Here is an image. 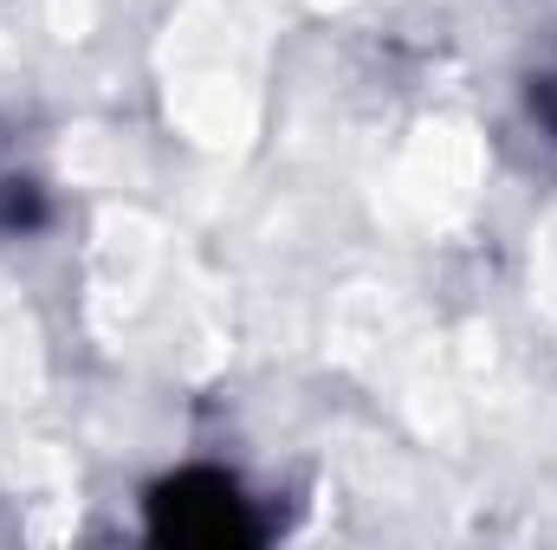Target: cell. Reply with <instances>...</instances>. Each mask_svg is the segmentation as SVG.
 Instances as JSON below:
<instances>
[{
    "label": "cell",
    "instance_id": "cell-1",
    "mask_svg": "<svg viewBox=\"0 0 557 550\" xmlns=\"http://www.w3.org/2000/svg\"><path fill=\"white\" fill-rule=\"evenodd\" d=\"M149 538L188 550H227L253 538V518H247V499L234 479L195 466V473H175L149 492Z\"/></svg>",
    "mask_w": 557,
    "mask_h": 550
},
{
    "label": "cell",
    "instance_id": "cell-2",
    "mask_svg": "<svg viewBox=\"0 0 557 550\" xmlns=\"http://www.w3.org/2000/svg\"><path fill=\"white\" fill-rule=\"evenodd\" d=\"M39 221H46V208H39L33 182H7L0 188V227H39Z\"/></svg>",
    "mask_w": 557,
    "mask_h": 550
}]
</instances>
